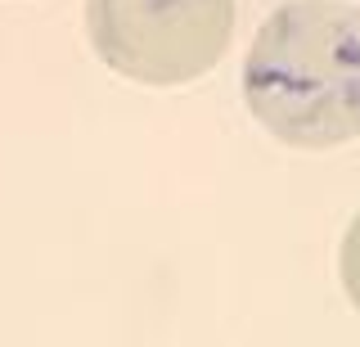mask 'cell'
Here are the masks:
<instances>
[{"label":"cell","instance_id":"6da1fadb","mask_svg":"<svg viewBox=\"0 0 360 347\" xmlns=\"http://www.w3.org/2000/svg\"><path fill=\"white\" fill-rule=\"evenodd\" d=\"M243 99L275 140L333 149L360 136V9L347 0H288L262 23L243 59Z\"/></svg>","mask_w":360,"mask_h":347},{"label":"cell","instance_id":"7a4b0ae2","mask_svg":"<svg viewBox=\"0 0 360 347\" xmlns=\"http://www.w3.org/2000/svg\"><path fill=\"white\" fill-rule=\"evenodd\" d=\"M86 37L131 82L185 86L230 50L234 0H86Z\"/></svg>","mask_w":360,"mask_h":347},{"label":"cell","instance_id":"3957f363","mask_svg":"<svg viewBox=\"0 0 360 347\" xmlns=\"http://www.w3.org/2000/svg\"><path fill=\"white\" fill-rule=\"evenodd\" d=\"M338 271H342V289H347V298H352V307L360 311V212H356L352 226H347L342 253H338Z\"/></svg>","mask_w":360,"mask_h":347}]
</instances>
